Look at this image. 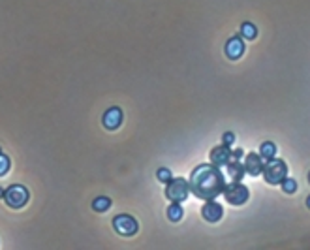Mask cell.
I'll list each match as a JSON object with an SVG mask.
<instances>
[{
    "label": "cell",
    "instance_id": "obj_16",
    "mask_svg": "<svg viewBox=\"0 0 310 250\" xmlns=\"http://www.w3.org/2000/svg\"><path fill=\"white\" fill-rule=\"evenodd\" d=\"M113 205L111 198H107V196H100V198H96L92 201V209H94L96 213H105V211H109Z\"/></svg>",
    "mask_w": 310,
    "mask_h": 250
},
{
    "label": "cell",
    "instance_id": "obj_14",
    "mask_svg": "<svg viewBox=\"0 0 310 250\" xmlns=\"http://www.w3.org/2000/svg\"><path fill=\"white\" fill-rule=\"evenodd\" d=\"M258 155L267 162V160H271V158H275L276 156V145L273 143V141H263V143L259 145Z\"/></svg>",
    "mask_w": 310,
    "mask_h": 250
},
{
    "label": "cell",
    "instance_id": "obj_7",
    "mask_svg": "<svg viewBox=\"0 0 310 250\" xmlns=\"http://www.w3.org/2000/svg\"><path fill=\"white\" fill-rule=\"evenodd\" d=\"M201 216L205 218L209 224H216L224 216V207L218 201H215V199H207L205 205L201 207Z\"/></svg>",
    "mask_w": 310,
    "mask_h": 250
},
{
    "label": "cell",
    "instance_id": "obj_11",
    "mask_svg": "<svg viewBox=\"0 0 310 250\" xmlns=\"http://www.w3.org/2000/svg\"><path fill=\"white\" fill-rule=\"evenodd\" d=\"M242 55H244V40L241 36H233L226 43V57L230 61H239Z\"/></svg>",
    "mask_w": 310,
    "mask_h": 250
},
{
    "label": "cell",
    "instance_id": "obj_12",
    "mask_svg": "<svg viewBox=\"0 0 310 250\" xmlns=\"http://www.w3.org/2000/svg\"><path fill=\"white\" fill-rule=\"evenodd\" d=\"M224 167H226V175L230 177V181H242V177L246 175L244 166H242V162L237 160V158H230V162H228Z\"/></svg>",
    "mask_w": 310,
    "mask_h": 250
},
{
    "label": "cell",
    "instance_id": "obj_1",
    "mask_svg": "<svg viewBox=\"0 0 310 250\" xmlns=\"http://www.w3.org/2000/svg\"><path fill=\"white\" fill-rule=\"evenodd\" d=\"M190 192L196 198L203 199H216L222 196L226 186V173H222L220 167L213 164H199L194 167V171L190 173L188 179Z\"/></svg>",
    "mask_w": 310,
    "mask_h": 250
},
{
    "label": "cell",
    "instance_id": "obj_2",
    "mask_svg": "<svg viewBox=\"0 0 310 250\" xmlns=\"http://www.w3.org/2000/svg\"><path fill=\"white\" fill-rule=\"evenodd\" d=\"M261 175L267 184H273V186H278L280 182L284 181L288 177V164L280 158H271L263 164V169H261Z\"/></svg>",
    "mask_w": 310,
    "mask_h": 250
},
{
    "label": "cell",
    "instance_id": "obj_20",
    "mask_svg": "<svg viewBox=\"0 0 310 250\" xmlns=\"http://www.w3.org/2000/svg\"><path fill=\"white\" fill-rule=\"evenodd\" d=\"M222 143H224V145H228V147H232L233 143H235V136H233L232 132H226L224 138H222Z\"/></svg>",
    "mask_w": 310,
    "mask_h": 250
},
{
    "label": "cell",
    "instance_id": "obj_21",
    "mask_svg": "<svg viewBox=\"0 0 310 250\" xmlns=\"http://www.w3.org/2000/svg\"><path fill=\"white\" fill-rule=\"evenodd\" d=\"M242 155H244V153H242V149H239V147H237V149H232V158H237V160H241Z\"/></svg>",
    "mask_w": 310,
    "mask_h": 250
},
{
    "label": "cell",
    "instance_id": "obj_4",
    "mask_svg": "<svg viewBox=\"0 0 310 250\" xmlns=\"http://www.w3.org/2000/svg\"><path fill=\"white\" fill-rule=\"evenodd\" d=\"M4 201L9 209H23L30 199V192L23 184H11L4 190Z\"/></svg>",
    "mask_w": 310,
    "mask_h": 250
},
{
    "label": "cell",
    "instance_id": "obj_8",
    "mask_svg": "<svg viewBox=\"0 0 310 250\" xmlns=\"http://www.w3.org/2000/svg\"><path fill=\"white\" fill-rule=\"evenodd\" d=\"M230 158H232V147L228 145H218L215 147L213 151H211V155H209V160H211V164L216 166V167H224L228 162H230Z\"/></svg>",
    "mask_w": 310,
    "mask_h": 250
},
{
    "label": "cell",
    "instance_id": "obj_18",
    "mask_svg": "<svg viewBox=\"0 0 310 250\" xmlns=\"http://www.w3.org/2000/svg\"><path fill=\"white\" fill-rule=\"evenodd\" d=\"M156 179H158L160 182H164V184H167V182L173 179L171 169H167V167H160V169L156 171Z\"/></svg>",
    "mask_w": 310,
    "mask_h": 250
},
{
    "label": "cell",
    "instance_id": "obj_6",
    "mask_svg": "<svg viewBox=\"0 0 310 250\" xmlns=\"http://www.w3.org/2000/svg\"><path fill=\"white\" fill-rule=\"evenodd\" d=\"M113 228H115V232L119 233V235H122V237H132V235H136V233L139 232L138 220L132 215H126V213L117 215L113 218Z\"/></svg>",
    "mask_w": 310,
    "mask_h": 250
},
{
    "label": "cell",
    "instance_id": "obj_17",
    "mask_svg": "<svg viewBox=\"0 0 310 250\" xmlns=\"http://www.w3.org/2000/svg\"><path fill=\"white\" fill-rule=\"evenodd\" d=\"M280 186H282V190H284L286 194H295L297 192V181L292 179V177H286L284 181L280 182Z\"/></svg>",
    "mask_w": 310,
    "mask_h": 250
},
{
    "label": "cell",
    "instance_id": "obj_3",
    "mask_svg": "<svg viewBox=\"0 0 310 250\" xmlns=\"http://www.w3.org/2000/svg\"><path fill=\"white\" fill-rule=\"evenodd\" d=\"M222 194H224L226 201H228L230 205H233V207H241V205H244L250 198V190L246 188L241 181H232L230 184L226 182Z\"/></svg>",
    "mask_w": 310,
    "mask_h": 250
},
{
    "label": "cell",
    "instance_id": "obj_15",
    "mask_svg": "<svg viewBox=\"0 0 310 250\" xmlns=\"http://www.w3.org/2000/svg\"><path fill=\"white\" fill-rule=\"evenodd\" d=\"M241 38H244V40H256L258 38V26L254 25V23H250V21H246V23H242L241 25Z\"/></svg>",
    "mask_w": 310,
    "mask_h": 250
},
{
    "label": "cell",
    "instance_id": "obj_19",
    "mask_svg": "<svg viewBox=\"0 0 310 250\" xmlns=\"http://www.w3.org/2000/svg\"><path fill=\"white\" fill-rule=\"evenodd\" d=\"M9 166H11L9 164V158L0 153V177H4V175L9 171Z\"/></svg>",
    "mask_w": 310,
    "mask_h": 250
},
{
    "label": "cell",
    "instance_id": "obj_10",
    "mask_svg": "<svg viewBox=\"0 0 310 250\" xmlns=\"http://www.w3.org/2000/svg\"><path fill=\"white\" fill-rule=\"evenodd\" d=\"M263 164H265V160L258 155V153H248L246 158H244V171L248 173L250 177H258L261 175V169H263Z\"/></svg>",
    "mask_w": 310,
    "mask_h": 250
},
{
    "label": "cell",
    "instance_id": "obj_9",
    "mask_svg": "<svg viewBox=\"0 0 310 250\" xmlns=\"http://www.w3.org/2000/svg\"><path fill=\"white\" fill-rule=\"evenodd\" d=\"M122 121H124V113H122L121 107H117V105H113V107H109L107 111L103 113V126L107 130H117L121 128Z\"/></svg>",
    "mask_w": 310,
    "mask_h": 250
},
{
    "label": "cell",
    "instance_id": "obj_5",
    "mask_svg": "<svg viewBox=\"0 0 310 250\" xmlns=\"http://www.w3.org/2000/svg\"><path fill=\"white\" fill-rule=\"evenodd\" d=\"M190 196L188 181L182 177H173L171 181L165 184V198L173 203H182Z\"/></svg>",
    "mask_w": 310,
    "mask_h": 250
},
{
    "label": "cell",
    "instance_id": "obj_23",
    "mask_svg": "<svg viewBox=\"0 0 310 250\" xmlns=\"http://www.w3.org/2000/svg\"><path fill=\"white\" fill-rule=\"evenodd\" d=\"M0 153H2V149H0Z\"/></svg>",
    "mask_w": 310,
    "mask_h": 250
},
{
    "label": "cell",
    "instance_id": "obj_13",
    "mask_svg": "<svg viewBox=\"0 0 310 250\" xmlns=\"http://www.w3.org/2000/svg\"><path fill=\"white\" fill-rule=\"evenodd\" d=\"M165 215H167V220H171V222H181L182 216H184V209H182L181 203H173L167 207L165 211Z\"/></svg>",
    "mask_w": 310,
    "mask_h": 250
},
{
    "label": "cell",
    "instance_id": "obj_22",
    "mask_svg": "<svg viewBox=\"0 0 310 250\" xmlns=\"http://www.w3.org/2000/svg\"><path fill=\"white\" fill-rule=\"evenodd\" d=\"M4 198V188H2V186H0V199Z\"/></svg>",
    "mask_w": 310,
    "mask_h": 250
}]
</instances>
